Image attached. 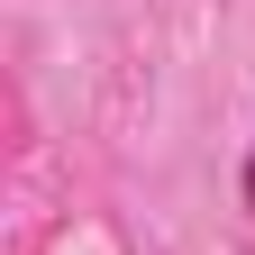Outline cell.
<instances>
[{
    "label": "cell",
    "instance_id": "6da1fadb",
    "mask_svg": "<svg viewBox=\"0 0 255 255\" xmlns=\"http://www.w3.org/2000/svg\"><path fill=\"white\" fill-rule=\"evenodd\" d=\"M246 191H255V164H246Z\"/></svg>",
    "mask_w": 255,
    "mask_h": 255
}]
</instances>
